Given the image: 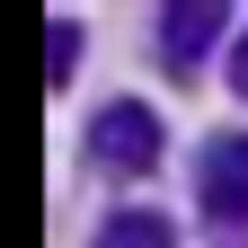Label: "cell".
Returning <instances> with one entry per match:
<instances>
[{
    "label": "cell",
    "mask_w": 248,
    "mask_h": 248,
    "mask_svg": "<svg viewBox=\"0 0 248 248\" xmlns=\"http://www.w3.org/2000/svg\"><path fill=\"white\" fill-rule=\"evenodd\" d=\"M45 36H53V45H45V53H53V80H71V62H80V27H71V18H53Z\"/></svg>",
    "instance_id": "cell-5"
},
{
    "label": "cell",
    "mask_w": 248,
    "mask_h": 248,
    "mask_svg": "<svg viewBox=\"0 0 248 248\" xmlns=\"http://www.w3.org/2000/svg\"><path fill=\"white\" fill-rule=\"evenodd\" d=\"M204 213L213 222H248V142L222 133V142H204Z\"/></svg>",
    "instance_id": "cell-2"
},
{
    "label": "cell",
    "mask_w": 248,
    "mask_h": 248,
    "mask_svg": "<svg viewBox=\"0 0 248 248\" xmlns=\"http://www.w3.org/2000/svg\"><path fill=\"white\" fill-rule=\"evenodd\" d=\"M222 9H213V0H186V9H160V53L169 62H204V45L222 36Z\"/></svg>",
    "instance_id": "cell-3"
},
{
    "label": "cell",
    "mask_w": 248,
    "mask_h": 248,
    "mask_svg": "<svg viewBox=\"0 0 248 248\" xmlns=\"http://www.w3.org/2000/svg\"><path fill=\"white\" fill-rule=\"evenodd\" d=\"M89 151H98L115 177H142L160 160V115L133 107V98H115V107H98V124H89Z\"/></svg>",
    "instance_id": "cell-1"
},
{
    "label": "cell",
    "mask_w": 248,
    "mask_h": 248,
    "mask_svg": "<svg viewBox=\"0 0 248 248\" xmlns=\"http://www.w3.org/2000/svg\"><path fill=\"white\" fill-rule=\"evenodd\" d=\"M231 89L248 98V27H239V45H231Z\"/></svg>",
    "instance_id": "cell-6"
},
{
    "label": "cell",
    "mask_w": 248,
    "mask_h": 248,
    "mask_svg": "<svg viewBox=\"0 0 248 248\" xmlns=\"http://www.w3.org/2000/svg\"><path fill=\"white\" fill-rule=\"evenodd\" d=\"M98 248H169V213H115Z\"/></svg>",
    "instance_id": "cell-4"
}]
</instances>
